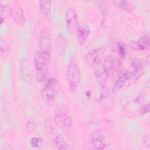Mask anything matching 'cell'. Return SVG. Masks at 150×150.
Segmentation results:
<instances>
[{"label": "cell", "instance_id": "7", "mask_svg": "<svg viewBox=\"0 0 150 150\" xmlns=\"http://www.w3.org/2000/svg\"><path fill=\"white\" fill-rule=\"evenodd\" d=\"M51 35L50 30L48 28H45L42 31L39 40V50L47 54H50L51 52Z\"/></svg>", "mask_w": 150, "mask_h": 150}, {"label": "cell", "instance_id": "8", "mask_svg": "<svg viewBox=\"0 0 150 150\" xmlns=\"http://www.w3.org/2000/svg\"><path fill=\"white\" fill-rule=\"evenodd\" d=\"M54 119L56 124L62 128L67 129L72 126L73 123L70 117L63 109H57Z\"/></svg>", "mask_w": 150, "mask_h": 150}, {"label": "cell", "instance_id": "21", "mask_svg": "<svg viewBox=\"0 0 150 150\" xmlns=\"http://www.w3.org/2000/svg\"><path fill=\"white\" fill-rule=\"evenodd\" d=\"M149 104L146 103L145 104L142 105L139 109V113L141 114H145L149 112Z\"/></svg>", "mask_w": 150, "mask_h": 150}, {"label": "cell", "instance_id": "1", "mask_svg": "<svg viewBox=\"0 0 150 150\" xmlns=\"http://www.w3.org/2000/svg\"><path fill=\"white\" fill-rule=\"evenodd\" d=\"M50 60V54L43 53L40 50L34 55V64L37 71V79L42 81L47 74L48 66Z\"/></svg>", "mask_w": 150, "mask_h": 150}, {"label": "cell", "instance_id": "14", "mask_svg": "<svg viewBox=\"0 0 150 150\" xmlns=\"http://www.w3.org/2000/svg\"><path fill=\"white\" fill-rule=\"evenodd\" d=\"M67 40L63 34L59 33L57 35V49L60 56L64 54L67 48Z\"/></svg>", "mask_w": 150, "mask_h": 150}, {"label": "cell", "instance_id": "16", "mask_svg": "<svg viewBox=\"0 0 150 150\" xmlns=\"http://www.w3.org/2000/svg\"><path fill=\"white\" fill-rule=\"evenodd\" d=\"M150 43L149 36L148 35L141 37L136 42V47L138 50H145L149 48Z\"/></svg>", "mask_w": 150, "mask_h": 150}, {"label": "cell", "instance_id": "10", "mask_svg": "<svg viewBox=\"0 0 150 150\" xmlns=\"http://www.w3.org/2000/svg\"><path fill=\"white\" fill-rule=\"evenodd\" d=\"M9 15L12 19L18 25H22L26 21V17L23 11L19 5L13 6L10 9Z\"/></svg>", "mask_w": 150, "mask_h": 150}, {"label": "cell", "instance_id": "13", "mask_svg": "<svg viewBox=\"0 0 150 150\" xmlns=\"http://www.w3.org/2000/svg\"><path fill=\"white\" fill-rule=\"evenodd\" d=\"M130 77V72L125 71L122 73L116 81L114 82L112 90L114 93H117L120 91L125 85V83L129 80Z\"/></svg>", "mask_w": 150, "mask_h": 150}, {"label": "cell", "instance_id": "20", "mask_svg": "<svg viewBox=\"0 0 150 150\" xmlns=\"http://www.w3.org/2000/svg\"><path fill=\"white\" fill-rule=\"evenodd\" d=\"M42 144V141L40 138L33 137L30 140V145L35 148H39Z\"/></svg>", "mask_w": 150, "mask_h": 150}, {"label": "cell", "instance_id": "9", "mask_svg": "<svg viewBox=\"0 0 150 150\" xmlns=\"http://www.w3.org/2000/svg\"><path fill=\"white\" fill-rule=\"evenodd\" d=\"M131 65L133 70L130 72V77L128 80L129 84L134 83L143 73L144 62L139 57H134L131 62Z\"/></svg>", "mask_w": 150, "mask_h": 150}, {"label": "cell", "instance_id": "3", "mask_svg": "<svg viewBox=\"0 0 150 150\" xmlns=\"http://www.w3.org/2000/svg\"><path fill=\"white\" fill-rule=\"evenodd\" d=\"M122 64L118 58L113 55H107L103 62V70L106 76H111L115 73L120 72Z\"/></svg>", "mask_w": 150, "mask_h": 150}, {"label": "cell", "instance_id": "19", "mask_svg": "<svg viewBox=\"0 0 150 150\" xmlns=\"http://www.w3.org/2000/svg\"><path fill=\"white\" fill-rule=\"evenodd\" d=\"M114 49L121 57H124L127 53V45L124 42H118L114 45Z\"/></svg>", "mask_w": 150, "mask_h": 150}, {"label": "cell", "instance_id": "4", "mask_svg": "<svg viewBox=\"0 0 150 150\" xmlns=\"http://www.w3.org/2000/svg\"><path fill=\"white\" fill-rule=\"evenodd\" d=\"M60 89L59 81L53 77L47 80L44 86L43 90V96L47 101H52L57 95Z\"/></svg>", "mask_w": 150, "mask_h": 150}, {"label": "cell", "instance_id": "11", "mask_svg": "<svg viewBox=\"0 0 150 150\" xmlns=\"http://www.w3.org/2000/svg\"><path fill=\"white\" fill-rule=\"evenodd\" d=\"M90 148L94 149H103L106 146L103 134L101 131H95L91 136L90 142Z\"/></svg>", "mask_w": 150, "mask_h": 150}, {"label": "cell", "instance_id": "12", "mask_svg": "<svg viewBox=\"0 0 150 150\" xmlns=\"http://www.w3.org/2000/svg\"><path fill=\"white\" fill-rule=\"evenodd\" d=\"M77 39L80 45H83L87 40L90 33V26L86 23H81L76 30Z\"/></svg>", "mask_w": 150, "mask_h": 150}, {"label": "cell", "instance_id": "17", "mask_svg": "<svg viewBox=\"0 0 150 150\" xmlns=\"http://www.w3.org/2000/svg\"><path fill=\"white\" fill-rule=\"evenodd\" d=\"M51 1H40L39 8L42 14L46 18H47L51 12Z\"/></svg>", "mask_w": 150, "mask_h": 150}, {"label": "cell", "instance_id": "2", "mask_svg": "<svg viewBox=\"0 0 150 150\" xmlns=\"http://www.w3.org/2000/svg\"><path fill=\"white\" fill-rule=\"evenodd\" d=\"M66 76L71 91L74 92L77 88L80 80V69L77 64L71 63L68 65Z\"/></svg>", "mask_w": 150, "mask_h": 150}, {"label": "cell", "instance_id": "6", "mask_svg": "<svg viewBox=\"0 0 150 150\" xmlns=\"http://www.w3.org/2000/svg\"><path fill=\"white\" fill-rule=\"evenodd\" d=\"M104 53V49L101 47H96L91 49L86 54V63L90 67L97 66L103 59Z\"/></svg>", "mask_w": 150, "mask_h": 150}, {"label": "cell", "instance_id": "15", "mask_svg": "<svg viewBox=\"0 0 150 150\" xmlns=\"http://www.w3.org/2000/svg\"><path fill=\"white\" fill-rule=\"evenodd\" d=\"M113 3L116 6L120 8L126 12L131 13L134 10V5L128 1L116 0L114 1Z\"/></svg>", "mask_w": 150, "mask_h": 150}, {"label": "cell", "instance_id": "18", "mask_svg": "<svg viewBox=\"0 0 150 150\" xmlns=\"http://www.w3.org/2000/svg\"><path fill=\"white\" fill-rule=\"evenodd\" d=\"M54 144L55 147L58 149H66L69 148L66 142L62 135H57L55 137Z\"/></svg>", "mask_w": 150, "mask_h": 150}, {"label": "cell", "instance_id": "5", "mask_svg": "<svg viewBox=\"0 0 150 150\" xmlns=\"http://www.w3.org/2000/svg\"><path fill=\"white\" fill-rule=\"evenodd\" d=\"M65 21L66 28L70 34H73L78 27V16L76 10L69 8L65 12Z\"/></svg>", "mask_w": 150, "mask_h": 150}]
</instances>
